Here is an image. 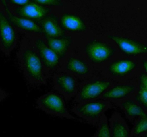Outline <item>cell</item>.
Returning <instances> with one entry per match:
<instances>
[{
    "label": "cell",
    "instance_id": "cell-1",
    "mask_svg": "<svg viewBox=\"0 0 147 137\" xmlns=\"http://www.w3.org/2000/svg\"><path fill=\"white\" fill-rule=\"evenodd\" d=\"M17 64L29 90H37L46 85L51 72L46 68L31 40L24 37L17 52Z\"/></svg>",
    "mask_w": 147,
    "mask_h": 137
},
{
    "label": "cell",
    "instance_id": "cell-2",
    "mask_svg": "<svg viewBox=\"0 0 147 137\" xmlns=\"http://www.w3.org/2000/svg\"><path fill=\"white\" fill-rule=\"evenodd\" d=\"M79 53L82 55L95 70H100L111 60L122 56L115 46L102 36L86 37L78 43Z\"/></svg>",
    "mask_w": 147,
    "mask_h": 137
},
{
    "label": "cell",
    "instance_id": "cell-3",
    "mask_svg": "<svg viewBox=\"0 0 147 137\" xmlns=\"http://www.w3.org/2000/svg\"><path fill=\"white\" fill-rule=\"evenodd\" d=\"M141 70V58L125 56L111 60L101 69L103 76L114 82L131 81L138 76Z\"/></svg>",
    "mask_w": 147,
    "mask_h": 137
},
{
    "label": "cell",
    "instance_id": "cell-4",
    "mask_svg": "<svg viewBox=\"0 0 147 137\" xmlns=\"http://www.w3.org/2000/svg\"><path fill=\"white\" fill-rule=\"evenodd\" d=\"M65 100L56 91H50L39 97L35 101V107L46 114L63 119L82 121L81 119L71 115L67 109Z\"/></svg>",
    "mask_w": 147,
    "mask_h": 137
},
{
    "label": "cell",
    "instance_id": "cell-5",
    "mask_svg": "<svg viewBox=\"0 0 147 137\" xmlns=\"http://www.w3.org/2000/svg\"><path fill=\"white\" fill-rule=\"evenodd\" d=\"M111 108H114L113 104L108 101L99 98L78 103L71 109V111L78 115L82 122L96 126L101 115Z\"/></svg>",
    "mask_w": 147,
    "mask_h": 137
},
{
    "label": "cell",
    "instance_id": "cell-6",
    "mask_svg": "<svg viewBox=\"0 0 147 137\" xmlns=\"http://www.w3.org/2000/svg\"><path fill=\"white\" fill-rule=\"evenodd\" d=\"M115 83L112 80L107 77L92 76L79 84L78 91L75 96L74 102L80 103L87 101L101 98L103 93Z\"/></svg>",
    "mask_w": 147,
    "mask_h": 137
},
{
    "label": "cell",
    "instance_id": "cell-7",
    "mask_svg": "<svg viewBox=\"0 0 147 137\" xmlns=\"http://www.w3.org/2000/svg\"><path fill=\"white\" fill-rule=\"evenodd\" d=\"M102 37L115 46L122 56L140 58L146 57V44L140 40L113 34H107Z\"/></svg>",
    "mask_w": 147,
    "mask_h": 137
},
{
    "label": "cell",
    "instance_id": "cell-8",
    "mask_svg": "<svg viewBox=\"0 0 147 137\" xmlns=\"http://www.w3.org/2000/svg\"><path fill=\"white\" fill-rule=\"evenodd\" d=\"M61 71L68 72L80 79H87L93 76L95 69L80 53L71 51L62 61Z\"/></svg>",
    "mask_w": 147,
    "mask_h": 137
},
{
    "label": "cell",
    "instance_id": "cell-9",
    "mask_svg": "<svg viewBox=\"0 0 147 137\" xmlns=\"http://www.w3.org/2000/svg\"><path fill=\"white\" fill-rule=\"evenodd\" d=\"M28 38L31 40L32 43L38 53L42 63L51 72V74L53 72H57L61 71L62 60L50 48L43 34H35Z\"/></svg>",
    "mask_w": 147,
    "mask_h": 137
},
{
    "label": "cell",
    "instance_id": "cell-10",
    "mask_svg": "<svg viewBox=\"0 0 147 137\" xmlns=\"http://www.w3.org/2000/svg\"><path fill=\"white\" fill-rule=\"evenodd\" d=\"M0 48L6 57H9L17 46L18 34L8 20L3 7L0 5Z\"/></svg>",
    "mask_w": 147,
    "mask_h": 137
},
{
    "label": "cell",
    "instance_id": "cell-11",
    "mask_svg": "<svg viewBox=\"0 0 147 137\" xmlns=\"http://www.w3.org/2000/svg\"><path fill=\"white\" fill-rule=\"evenodd\" d=\"M53 87L66 101H69L78 93L79 83L78 78L68 72L59 71L53 76Z\"/></svg>",
    "mask_w": 147,
    "mask_h": 137
},
{
    "label": "cell",
    "instance_id": "cell-12",
    "mask_svg": "<svg viewBox=\"0 0 147 137\" xmlns=\"http://www.w3.org/2000/svg\"><path fill=\"white\" fill-rule=\"evenodd\" d=\"M138 87L137 77L131 81L123 82H115L107 91L101 97V99L108 101L113 105H116L123 100L129 97H134Z\"/></svg>",
    "mask_w": 147,
    "mask_h": 137
},
{
    "label": "cell",
    "instance_id": "cell-13",
    "mask_svg": "<svg viewBox=\"0 0 147 137\" xmlns=\"http://www.w3.org/2000/svg\"><path fill=\"white\" fill-rule=\"evenodd\" d=\"M1 5L4 8L5 13L8 17V20L14 26V28L17 30L21 31L24 33H26V35L28 37L35 35V34H42V27L38 23L34 22L33 20L23 18L19 16L16 15L15 13L11 10V8H9L7 1L2 0Z\"/></svg>",
    "mask_w": 147,
    "mask_h": 137
},
{
    "label": "cell",
    "instance_id": "cell-14",
    "mask_svg": "<svg viewBox=\"0 0 147 137\" xmlns=\"http://www.w3.org/2000/svg\"><path fill=\"white\" fill-rule=\"evenodd\" d=\"M16 15L30 20H44L52 13V9L37 3L35 1L22 7H10Z\"/></svg>",
    "mask_w": 147,
    "mask_h": 137
},
{
    "label": "cell",
    "instance_id": "cell-15",
    "mask_svg": "<svg viewBox=\"0 0 147 137\" xmlns=\"http://www.w3.org/2000/svg\"><path fill=\"white\" fill-rule=\"evenodd\" d=\"M59 23L63 30L71 33H86L88 31V27L86 22L79 16L65 13L60 15Z\"/></svg>",
    "mask_w": 147,
    "mask_h": 137
},
{
    "label": "cell",
    "instance_id": "cell-16",
    "mask_svg": "<svg viewBox=\"0 0 147 137\" xmlns=\"http://www.w3.org/2000/svg\"><path fill=\"white\" fill-rule=\"evenodd\" d=\"M115 106L120 107L124 111L126 118L132 124L139 117L147 115V110L144 109L143 107L139 104L134 97H129L127 99L123 100L116 104Z\"/></svg>",
    "mask_w": 147,
    "mask_h": 137
},
{
    "label": "cell",
    "instance_id": "cell-17",
    "mask_svg": "<svg viewBox=\"0 0 147 137\" xmlns=\"http://www.w3.org/2000/svg\"><path fill=\"white\" fill-rule=\"evenodd\" d=\"M109 124L111 127V136L113 137H129L131 135V130L124 118L118 111H114L110 120Z\"/></svg>",
    "mask_w": 147,
    "mask_h": 137
},
{
    "label": "cell",
    "instance_id": "cell-18",
    "mask_svg": "<svg viewBox=\"0 0 147 137\" xmlns=\"http://www.w3.org/2000/svg\"><path fill=\"white\" fill-rule=\"evenodd\" d=\"M47 43L50 48L57 55V57L62 61V59L69 53L72 42L70 38H62L59 39H54L45 37Z\"/></svg>",
    "mask_w": 147,
    "mask_h": 137
},
{
    "label": "cell",
    "instance_id": "cell-19",
    "mask_svg": "<svg viewBox=\"0 0 147 137\" xmlns=\"http://www.w3.org/2000/svg\"><path fill=\"white\" fill-rule=\"evenodd\" d=\"M41 27L44 37L54 39L62 38V35L64 33L63 28L61 27L59 22H57L53 18L47 17L44 20H42Z\"/></svg>",
    "mask_w": 147,
    "mask_h": 137
},
{
    "label": "cell",
    "instance_id": "cell-20",
    "mask_svg": "<svg viewBox=\"0 0 147 137\" xmlns=\"http://www.w3.org/2000/svg\"><path fill=\"white\" fill-rule=\"evenodd\" d=\"M138 87L137 91L134 97L135 100L140 104L144 109L147 110V74L143 70L140 71V74L137 76Z\"/></svg>",
    "mask_w": 147,
    "mask_h": 137
},
{
    "label": "cell",
    "instance_id": "cell-21",
    "mask_svg": "<svg viewBox=\"0 0 147 137\" xmlns=\"http://www.w3.org/2000/svg\"><path fill=\"white\" fill-rule=\"evenodd\" d=\"M133 128L131 130L130 136H146L147 133V116L143 115L139 117L133 123Z\"/></svg>",
    "mask_w": 147,
    "mask_h": 137
},
{
    "label": "cell",
    "instance_id": "cell-22",
    "mask_svg": "<svg viewBox=\"0 0 147 137\" xmlns=\"http://www.w3.org/2000/svg\"><path fill=\"white\" fill-rule=\"evenodd\" d=\"M97 130L96 132L94 134V137H111V127L110 124L107 121L106 115L103 114L101 115V119L96 125Z\"/></svg>",
    "mask_w": 147,
    "mask_h": 137
},
{
    "label": "cell",
    "instance_id": "cell-23",
    "mask_svg": "<svg viewBox=\"0 0 147 137\" xmlns=\"http://www.w3.org/2000/svg\"><path fill=\"white\" fill-rule=\"evenodd\" d=\"M35 2L42 6H45V7H62L63 6V2L57 1V0H47V1L37 0Z\"/></svg>",
    "mask_w": 147,
    "mask_h": 137
},
{
    "label": "cell",
    "instance_id": "cell-24",
    "mask_svg": "<svg viewBox=\"0 0 147 137\" xmlns=\"http://www.w3.org/2000/svg\"><path fill=\"white\" fill-rule=\"evenodd\" d=\"M8 2V6L10 7H22L24 5H27L28 3H32V1H29V0H10V1H7Z\"/></svg>",
    "mask_w": 147,
    "mask_h": 137
},
{
    "label": "cell",
    "instance_id": "cell-25",
    "mask_svg": "<svg viewBox=\"0 0 147 137\" xmlns=\"http://www.w3.org/2000/svg\"><path fill=\"white\" fill-rule=\"evenodd\" d=\"M8 95H9V93L6 90L0 89V101H1V102H3L7 97H9Z\"/></svg>",
    "mask_w": 147,
    "mask_h": 137
}]
</instances>
